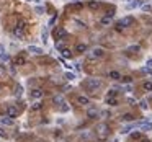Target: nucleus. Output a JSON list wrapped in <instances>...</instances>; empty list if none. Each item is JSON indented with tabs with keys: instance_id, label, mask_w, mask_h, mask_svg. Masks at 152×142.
I'll list each match as a JSON object with an SVG mask.
<instances>
[{
	"instance_id": "1",
	"label": "nucleus",
	"mask_w": 152,
	"mask_h": 142,
	"mask_svg": "<svg viewBox=\"0 0 152 142\" xmlns=\"http://www.w3.org/2000/svg\"><path fill=\"white\" fill-rule=\"evenodd\" d=\"M101 57H105V49L101 47H93L90 52H87V60H98Z\"/></svg>"
},
{
	"instance_id": "2",
	"label": "nucleus",
	"mask_w": 152,
	"mask_h": 142,
	"mask_svg": "<svg viewBox=\"0 0 152 142\" xmlns=\"http://www.w3.org/2000/svg\"><path fill=\"white\" fill-rule=\"evenodd\" d=\"M25 33H26V23L25 21H18V25L13 28V36L16 39H23Z\"/></svg>"
},
{
	"instance_id": "3",
	"label": "nucleus",
	"mask_w": 152,
	"mask_h": 142,
	"mask_svg": "<svg viewBox=\"0 0 152 142\" xmlns=\"http://www.w3.org/2000/svg\"><path fill=\"white\" fill-rule=\"evenodd\" d=\"M85 87H87V90H88V91L95 93L97 90H100V87H101V80H100V78H87Z\"/></svg>"
},
{
	"instance_id": "4",
	"label": "nucleus",
	"mask_w": 152,
	"mask_h": 142,
	"mask_svg": "<svg viewBox=\"0 0 152 142\" xmlns=\"http://www.w3.org/2000/svg\"><path fill=\"white\" fill-rule=\"evenodd\" d=\"M132 23H134V20H132V16H126V18L119 20L118 23H116V30H118V31H121V30H124L126 26L132 25Z\"/></svg>"
},
{
	"instance_id": "5",
	"label": "nucleus",
	"mask_w": 152,
	"mask_h": 142,
	"mask_svg": "<svg viewBox=\"0 0 152 142\" xmlns=\"http://www.w3.org/2000/svg\"><path fill=\"white\" fill-rule=\"evenodd\" d=\"M97 131H98L100 141H105L106 137H108V126L106 124H100L98 128H97Z\"/></svg>"
},
{
	"instance_id": "6",
	"label": "nucleus",
	"mask_w": 152,
	"mask_h": 142,
	"mask_svg": "<svg viewBox=\"0 0 152 142\" xmlns=\"http://www.w3.org/2000/svg\"><path fill=\"white\" fill-rule=\"evenodd\" d=\"M5 114H7L8 118H12V119H13V118L18 116V108H16L15 105H8L7 110H5Z\"/></svg>"
},
{
	"instance_id": "7",
	"label": "nucleus",
	"mask_w": 152,
	"mask_h": 142,
	"mask_svg": "<svg viewBox=\"0 0 152 142\" xmlns=\"http://www.w3.org/2000/svg\"><path fill=\"white\" fill-rule=\"evenodd\" d=\"M87 118H88V119H97V118H100V111L97 110V108L88 106V108H87Z\"/></svg>"
},
{
	"instance_id": "8",
	"label": "nucleus",
	"mask_w": 152,
	"mask_h": 142,
	"mask_svg": "<svg viewBox=\"0 0 152 142\" xmlns=\"http://www.w3.org/2000/svg\"><path fill=\"white\" fill-rule=\"evenodd\" d=\"M136 128H139V129H142V131H152V123L151 121H139L136 124Z\"/></svg>"
},
{
	"instance_id": "9",
	"label": "nucleus",
	"mask_w": 152,
	"mask_h": 142,
	"mask_svg": "<svg viewBox=\"0 0 152 142\" xmlns=\"http://www.w3.org/2000/svg\"><path fill=\"white\" fill-rule=\"evenodd\" d=\"M54 36H56L57 39H64L67 36V31L64 30V28H61V26H59V28H56V30H54Z\"/></svg>"
},
{
	"instance_id": "10",
	"label": "nucleus",
	"mask_w": 152,
	"mask_h": 142,
	"mask_svg": "<svg viewBox=\"0 0 152 142\" xmlns=\"http://www.w3.org/2000/svg\"><path fill=\"white\" fill-rule=\"evenodd\" d=\"M77 103H79L80 106H88V105H90V98L85 97V95H79V97H77Z\"/></svg>"
},
{
	"instance_id": "11",
	"label": "nucleus",
	"mask_w": 152,
	"mask_h": 142,
	"mask_svg": "<svg viewBox=\"0 0 152 142\" xmlns=\"http://www.w3.org/2000/svg\"><path fill=\"white\" fill-rule=\"evenodd\" d=\"M28 52L30 54H34V56H41V54H44V51L38 47V46H28Z\"/></svg>"
},
{
	"instance_id": "12",
	"label": "nucleus",
	"mask_w": 152,
	"mask_h": 142,
	"mask_svg": "<svg viewBox=\"0 0 152 142\" xmlns=\"http://www.w3.org/2000/svg\"><path fill=\"white\" fill-rule=\"evenodd\" d=\"M111 23H113L111 15H106V16H101V18H100V25L101 26H108V25H111Z\"/></svg>"
},
{
	"instance_id": "13",
	"label": "nucleus",
	"mask_w": 152,
	"mask_h": 142,
	"mask_svg": "<svg viewBox=\"0 0 152 142\" xmlns=\"http://www.w3.org/2000/svg\"><path fill=\"white\" fill-rule=\"evenodd\" d=\"M142 5H144V2H142V0H132L126 8H128V10H132V8H139V7H142Z\"/></svg>"
},
{
	"instance_id": "14",
	"label": "nucleus",
	"mask_w": 152,
	"mask_h": 142,
	"mask_svg": "<svg viewBox=\"0 0 152 142\" xmlns=\"http://www.w3.org/2000/svg\"><path fill=\"white\" fill-rule=\"evenodd\" d=\"M31 98L33 100H41L43 98V90H39V88H34V90H31Z\"/></svg>"
},
{
	"instance_id": "15",
	"label": "nucleus",
	"mask_w": 152,
	"mask_h": 142,
	"mask_svg": "<svg viewBox=\"0 0 152 142\" xmlns=\"http://www.w3.org/2000/svg\"><path fill=\"white\" fill-rule=\"evenodd\" d=\"M87 7H88L90 10H98L100 7H101V3H100V0H90V2L87 3Z\"/></svg>"
},
{
	"instance_id": "16",
	"label": "nucleus",
	"mask_w": 152,
	"mask_h": 142,
	"mask_svg": "<svg viewBox=\"0 0 152 142\" xmlns=\"http://www.w3.org/2000/svg\"><path fill=\"white\" fill-rule=\"evenodd\" d=\"M8 54H7V51H5V46L3 44H0V60H3V62H7L8 60Z\"/></svg>"
},
{
	"instance_id": "17",
	"label": "nucleus",
	"mask_w": 152,
	"mask_h": 142,
	"mask_svg": "<svg viewBox=\"0 0 152 142\" xmlns=\"http://www.w3.org/2000/svg\"><path fill=\"white\" fill-rule=\"evenodd\" d=\"M118 98L116 97H106V105L108 106H118Z\"/></svg>"
},
{
	"instance_id": "18",
	"label": "nucleus",
	"mask_w": 152,
	"mask_h": 142,
	"mask_svg": "<svg viewBox=\"0 0 152 142\" xmlns=\"http://www.w3.org/2000/svg\"><path fill=\"white\" fill-rule=\"evenodd\" d=\"M54 105H57V106H61V105H66V100H64V97L62 95H56V97L53 98Z\"/></svg>"
},
{
	"instance_id": "19",
	"label": "nucleus",
	"mask_w": 152,
	"mask_h": 142,
	"mask_svg": "<svg viewBox=\"0 0 152 142\" xmlns=\"http://www.w3.org/2000/svg\"><path fill=\"white\" fill-rule=\"evenodd\" d=\"M47 36H49V33H47V26H44V28H43V31H41V41H43L44 44L47 43Z\"/></svg>"
},
{
	"instance_id": "20",
	"label": "nucleus",
	"mask_w": 152,
	"mask_h": 142,
	"mask_svg": "<svg viewBox=\"0 0 152 142\" xmlns=\"http://www.w3.org/2000/svg\"><path fill=\"white\" fill-rule=\"evenodd\" d=\"M110 78H113V80H121V74H119L118 70H111L110 72Z\"/></svg>"
},
{
	"instance_id": "21",
	"label": "nucleus",
	"mask_w": 152,
	"mask_h": 142,
	"mask_svg": "<svg viewBox=\"0 0 152 142\" xmlns=\"http://www.w3.org/2000/svg\"><path fill=\"white\" fill-rule=\"evenodd\" d=\"M0 123L5 124V126H12V124H13V119H12V118H8V116H5V118H2V119H0Z\"/></svg>"
},
{
	"instance_id": "22",
	"label": "nucleus",
	"mask_w": 152,
	"mask_h": 142,
	"mask_svg": "<svg viewBox=\"0 0 152 142\" xmlns=\"http://www.w3.org/2000/svg\"><path fill=\"white\" fill-rule=\"evenodd\" d=\"M85 51H87V44L79 43V44L75 46V52H80V54H82V52H85Z\"/></svg>"
},
{
	"instance_id": "23",
	"label": "nucleus",
	"mask_w": 152,
	"mask_h": 142,
	"mask_svg": "<svg viewBox=\"0 0 152 142\" xmlns=\"http://www.w3.org/2000/svg\"><path fill=\"white\" fill-rule=\"evenodd\" d=\"M126 52H139V46H138V44L128 46V47H126Z\"/></svg>"
},
{
	"instance_id": "24",
	"label": "nucleus",
	"mask_w": 152,
	"mask_h": 142,
	"mask_svg": "<svg viewBox=\"0 0 152 142\" xmlns=\"http://www.w3.org/2000/svg\"><path fill=\"white\" fill-rule=\"evenodd\" d=\"M61 54H62L64 57H70V56H72L70 49H67V47H62V49H61Z\"/></svg>"
},
{
	"instance_id": "25",
	"label": "nucleus",
	"mask_w": 152,
	"mask_h": 142,
	"mask_svg": "<svg viewBox=\"0 0 152 142\" xmlns=\"http://www.w3.org/2000/svg\"><path fill=\"white\" fill-rule=\"evenodd\" d=\"M23 95V87L21 85H16L15 87V97H21Z\"/></svg>"
},
{
	"instance_id": "26",
	"label": "nucleus",
	"mask_w": 152,
	"mask_h": 142,
	"mask_svg": "<svg viewBox=\"0 0 152 142\" xmlns=\"http://www.w3.org/2000/svg\"><path fill=\"white\" fill-rule=\"evenodd\" d=\"M142 87H144V90H145V91H152V82H151V80L144 82V85H142Z\"/></svg>"
},
{
	"instance_id": "27",
	"label": "nucleus",
	"mask_w": 152,
	"mask_h": 142,
	"mask_svg": "<svg viewBox=\"0 0 152 142\" xmlns=\"http://www.w3.org/2000/svg\"><path fill=\"white\" fill-rule=\"evenodd\" d=\"M134 126H136V124H131V126H126V128H123V131H121V132H123V134H129V132L132 131V128H134Z\"/></svg>"
},
{
	"instance_id": "28",
	"label": "nucleus",
	"mask_w": 152,
	"mask_h": 142,
	"mask_svg": "<svg viewBox=\"0 0 152 142\" xmlns=\"http://www.w3.org/2000/svg\"><path fill=\"white\" fill-rule=\"evenodd\" d=\"M141 110H144V111H147L149 110V105H147V101H145V100H141Z\"/></svg>"
},
{
	"instance_id": "29",
	"label": "nucleus",
	"mask_w": 152,
	"mask_h": 142,
	"mask_svg": "<svg viewBox=\"0 0 152 142\" xmlns=\"http://www.w3.org/2000/svg\"><path fill=\"white\" fill-rule=\"evenodd\" d=\"M66 78L67 80H74V78H75V74H74V72H66Z\"/></svg>"
},
{
	"instance_id": "30",
	"label": "nucleus",
	"mask_w": 152,
	"mask_h": 142,
	"mask_svg": "<svg viewBox=\"0 0 152 142\" xmlns=\"http://www.w3.org/2000/svg\"><path fill=\"white\" fill-rule=\"evenodd\" d=\"M31 110H33V111H38V110H41V103H39V101H36L34 105H31Z\"/></svg>"
},
{
	"instance_id": "31",
	"label": "nucleus",
	"mask_w": 152,
	"mask_h": 142,
	"mask_svg": "<svg viewBox=\"0 0 152 142\" xmlns=\"http://www.w3.org/2000/svg\"><path fill=\"white\" fill-rule=\"evenodd\" d=\"M106 97H118V91H116V90H113V88H111V90L108 91V95H106Z\"/></svg>"
},
{
	"instance_id": "32",
	"label": "nucleus",
	"mask_w": 152,
	"mask_h": 142,
	"mask_svg": "<svg viewBox=\"0 0 152 142\" xmlns=\"http://www.w3.org/2000/svg\"><path fill=\"white\" fill-rule=\"evenodd\" d=\"M121 80H123L124 83H131V82H132V78L129 77V75H128V77H121Z\"/></svg>"
},
{
	"instance_id": "33",
	"label": "nucleus",
	"mask_w": 152,
	"mask_h": 142,
	"mask_svg": "<svg viewBox=\"0 0 152 142\" xmlns=\"http://www.w3.org/2000/svg\"><path fill=\"white\" fill-rule=\"evenodd\" d=\"M151 8H152V7L147 5V3H145V5H142V10H144V12H151Z\"/></svg>"
},
{
	"instance_id": "34",
	"label": "nucleus",
	"mask_w": 152,
	"mask_h": 142,
	"mask_svg": "<svg viewBox=\"0 0 152 142\" xmlns=\"http://www.w3.org/2000/svg\"><path fill=\"white\" fill-rule=\"evenodd\" d=\"M36 13H38V15H43V13H44L43 7H36Z\"/></svg>"
},
{
	"instance_id": "35",
	"label": "nucleus",
	"mask_w": 152,
	"mask_h": 142,
	"mask_svg": "<svg viewBox=\"0 0 152 142\" xmlns=\"http://www.w3.org/2000/svg\"><path fill=\"white\" fill-rule=\"evenodd\" d=\"M131 114H124V116H123V121H131Z\"/></svg>"
},
{
	"instance_id": "36",
	"label": "nucleus",
	"mask_w": 152,
	"mask_h": 142,
	"mask_svg": "<svg viewBox=\"0 0 152 142\" xmlns=\"http://www.w3.org/2000/svg\"><path fill=\"white\" fill-rule=\"evenodd\" d=\"M23 62H25V59L21 57V56H20L18 59H16V64H18V65H20V64H23Z\"/></svg>"
},
{
	"instance_id": "37",
	"label": "nucleus",
	"mask_w": 152,
	"mask_h": 142,
	"mask_svg": "<svg viewBox=\"0 0 152 142\" xmlns=\"http://www.w3.org/2000/svg\"><path fill=\"white\" fill-rule=\"evenodd\" d=\"M132 137H134V139H139V137H141V132H134V134H132Z\"/></svg>"
},
{
	"instance_id": "38",
	"label": "nucleus",
	"mask_w": 152,
	"mask_h": 142,
	"mask_svg": "<svg viewBox=\"0 0 152 142\" xmlns=\"http://www.w3.org/2000/svg\"><path fill=\"white\" fill-rule=\"evenodd\" d=\"M141 142H151V141H149V139H142Z\"/></svg>"
},
{
	"instance_id": "39",
	"label": "nucleus",
	"mask_w": 152,
	"mask_h": 142,
	"mask_svg": "<svg viewBox=\"0 0 152 142\" xmlns=\"http://www.w3.org/2000/svg\"><path fill=\"white\" fill-rule=\"evenodd\" d=\"M70 2H74V3H79V0H70Z\"/></svg>"
},
{
	"instance_id": "40",
	"label": "nucleus",
	"mask_w": 152,
	"mask_h": 142,
	"mask_svg": "<svg viewBox=\"0 0 152 142\" xmlns=\"http://www.w3.org/2000/svg\"><path fill=\"white\" fill-rule=\"evenodd\" d=\"M149 74H151V77H152V69H151V70H149Z\"/></svg>"
},
{
	"instance_id": "41",
	"label": "nucleus",
	"mask_w": 152,
	"mask_h": 142,
	"mask_svg": "<svg viewBox=\"0 0 152 142\" xmlns=\"http://www.w3.org/2000/svg\"><path fill=\"white\" fill-rule=\"evenodd\" d=\"M28 2H34V0H28Z\"/></svg>"
}]
</instances>
